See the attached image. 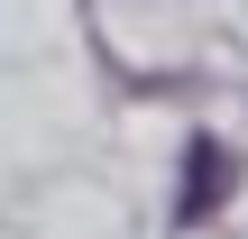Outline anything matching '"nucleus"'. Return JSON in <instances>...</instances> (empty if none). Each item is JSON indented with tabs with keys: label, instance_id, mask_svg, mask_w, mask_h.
Wrapping results in <instances>:
<instances>
[{
	"label": "nucleus",
	"instance_id": "obj_1",
	"mask_svg": "<svg viewBox=\"0 0 248 239\" xmlns=\"http://www.w3.org/2000/svg\"><path fill=\"white\" fill-rule=\"evenodd\" d=\"M221 193H230V147H221V138H193V157H184V193H175V221H184V230L212 221Z\"/></svg>",
	"mask_w": 248,
	"mask_h": 239
}]
</instances>
